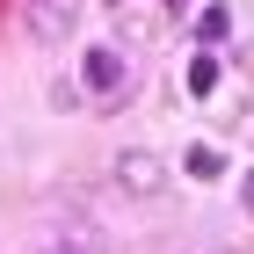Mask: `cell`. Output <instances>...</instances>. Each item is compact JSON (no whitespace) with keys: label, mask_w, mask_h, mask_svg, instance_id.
<instances>
[{"label":"cell","mask_w":254,"mask_h":254,"mask_svg":"<svg viewBox=\"0 0 254 254\" xmlns=\"http://www.w3.org/2000/svg\"><path fill=\"white\" fill-rule=\"evenodd\" d=\"M80 80H87L95 95H124V80H131V59L102 44V51H87V65H80Z\"/></svg>","instance_id":"obj_3"},{"label":"cell","mask_w":254,"mask_h":254,"mask_svg":"<svg viewBox=\"0 0 254 254\" xmlns=\"http://www.w3.org/2000/svg\"><path fill=\"white\" fill-rule=\"evenodd\" d=\"M182 167H189L196 182H218V175H225V160H218L211 145H189V160H182Z\"/></svg>","instance_id":"obj_6"},{"label":"cell","mask_w":254,"mask_h":254,"mask_svg":"<svg viewBox=\"0 0 254 254\" xmlns=\"http://www.w3.org/2000/svg\"><path fill=\"white\" fill-rule=\"evenodd\" d=\"M211 87H218V59L196 51V59H189V95H211Z\"/></svg>","instance_id":"obj_7"},{"label":"cell","mask_w":254,"mask_h":254,"mask_svg":"<svg viewBox=\"0 0 254 254\" xmlns=\"http://www.w3.org/2000/svg\"><path fill=\"white\" fill-rule=\"evenodd\" d=\"M240 203H247V218H254V167L240 175Z\"/></svg>","instance_id":"obj_8"},{"label":"cell","mask_w":254,"mask_h":254,"mask_svg":"<svg viewBox=\"0 0 254 254\" xmlns=\"http://www.w3.org/2000/svg\"><path fill=\"white\" fill-rule=\"evenodd\" d=\"M102 7H109V29L124 44H153L160 22H167V0H102Z\"/></svg>","instance_id":"obj_2"},{"label":"cell","mask_w":254,"mask_h":254,"mask_svg":"<svg viewBox=\"0 0 254 254\" xmlns=\"http://www.w3.org/2000/svg\"><path fill=\"white\" fill-rule=\"evenodd\" d=\"M109 182H117L124 196H160V189H167V160H160V153H138V145H131V153H117V160H109Z\"/></svg>","instance_id":"obj_1"},{"label":"cell","mask_w":254,"mask_h":254,"mask_svg":"<svg viewBox=\"0 0 254 254\" xmlns=\"http://www.w3.org/2000/svg\"><path fill=\"white\" fill-rule=\"evenodd\" d=\"M196 37H203V44H225V37H233V15H225V7H203V15H196Z\"/></svg>","instance_id":"obj_5"},{"label":"cell","mask_w":254,"mask_h":254,"mask_svg":"<svg viewBox=\"0 0 254 254\" xmlns=\"http://www.w3.org/2000/svg\"><path fill=\"white\" fill-rule=\"evenodd\" d=\"M29 29L51 37V44H65L73 37V0H29Z\"/></svg>","instance_id":"obj_4"}]
</instances>
